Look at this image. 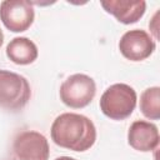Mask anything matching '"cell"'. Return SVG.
<instances>
[{
  "label": "cell",
  "instance_id": "cell-1",
  "mask_svg": "<svg viewBox=\"0 0 160 160\" xmlns=\"http://www.w3.org/2000/svg\"><path fill=\"white\" fill-rule=\"evenodd\" d=\"M51 140L60 148L72 151H86L96 140V128L85 115L64 112L52 121Z\"/></svg>",
  "mask_w": 160,
  "mask_h": 160
},
{
  "label": "cell",
  "instance_id": "cell-2",
  "mask_svg": "<svg viewBox=\"0 0 160 160\" xmlns=\"http://www.w3.org/2000/svg\"><path fill=\"white\" fill-rule=\"evenodd\" d=\"M136 101V91L128 84L118 82L110 85L101 95L100 110L111 120H124L132 114Z\"/></svg>",
  "mask_w": 160,
  "mask_h": 160
},
{
  "label": "cell",
  "instance_id": "cell-3",
  "mask_svg": "<svg viewBox=\"0 0 160 160\" xmlns=\"http://www.w3.org/2000/svg\"><path fill=\"white\" fill-rule=\"evenodd\" d=\"M31 88L26 78L20 74L0 70V108L18 111L30 100Z\"/></svg>",
  "mask_w": 160,
  "mask_h": 160
},
{
  "label": "cell",
  "instance_id": "cell-4",
  "mask_svg": "<svg viewBox=\"0 0 160 160\" xmlns=\"http://www.w3.org/2000/svg\"><path fill=\"white\" fill-rule=\"evenodd\" d=\"M60 100L69 108L81 109L88 106L95 94L96 85L92 78L85 74H74L66 78L60 85Z\"/></svg>",
  "mask_w": 160,
  "mask_h": 160
},
{
  "label": "cell",
  "instance_id": "cell-5",
  "mask_svg": "<svg viewBox=\"0 0 160 160\" xmlns=\"http://www.w3.org/2000/svg\"><path fill=\"white\" fill-rule=\"evenodd\" d=\"M12 152L16 160H49L50 148L48 139L42 134L25 130L15 136Z\"/></svg>",
  "mask_w": 160,
  "mask_h": 160
},
{
  "label": "cell",
  "instance_id": "cell-6",
  "mask_svg": "<svg viewBox=\"0 0 160 160\" xmlns=\"http://www.w3.org/2000/svg\"><path fill=\"white\" fill-rule=\"evenodd\" d=\"M35 12L28 0H4L0 4V20L12 32H22L34 22Z\"/></svg>",
  "mask_w": 160,
  "mask_h": 160
},
{
  "label": "cell",
  "instance_id": "cell-7",
  "mask_svg": "<svg viewBox=\"0 0 160 160\" xmlns=\"http://www.w3.org/2000/svg\"><path fill=\"white\" fill-rule=\"evenodd\" d=\"M119 50L128 60L141 61L154 52L155 41L145 30L134 29L126 31L121 36L119 41Z\"/></svg>",
  "mask_w": 160,
  "mask_h": 160
},
{
  "label": "cell",
  "instance_id": "cell-8",
  "mask_svg": "<svg viewBox=\"0 0 160 160\" xmlns=\"http://www.w3.org/2000/svg\"><path fill=\"white\" fill-rule=\"evenodd\" d=\"M159 130L158 126L150 121L136 120L134 121L128 131L129 145L142 152L152 151L159 145Z\"/></svg>",
  "mask_w": 160,
  "mask_h": 160
},
{
  "label": "cell",
  "instance_id": "cell-9",
  "mask_svg": "<svg viewBox=\"0 0 160 160\" xmlns=\"http://www.w3.org/2000/svg\"><path fill=\"white\" fill-rule=\"evenodd\" d=\"M104 10L116 18L122 24H134L139 21L146 10L144 0H105L100 2Z\"/></svg>",
  "mask_w": 160,
  "mask_h": 160
},
{
  "label": "cell",
  "instance_id": "cell-10",
  "mask_svg": "<svg viewBox=\"0 0 160 160\" xmlns=\"http://www.w3.org/2000/svg\"><path fill=\"white\" fill-rule=\"evenodd\" d=\"M39 55L34 41L28 38H14L6 46V56L18 65H29L36 60Z\"/></svg>",
  "mask_w": 160,
  "mask_h": 160
},
{
  "label": "cell",
  "instance_id": "cell-11",
  "mask_svg": "<svg viewBox=\"0 0 160 160\" xmlns=\"http://www.w3.org/2000/svg\"><path fill=\"white\" fill-rule=\"evenodd\" d=\"M140 110L150 120L160 119V88L151 86L142 91L140 96Z\"/></svg>",
  "mask_w": 160,
  "mask_h": 160
},
{
  "label": "cell",
  "instance_id": "cell-12",
  "mask_svg": "<svg viewBox=\"0 0 160 160\" xmlns=\"http://www.w3.org/2000/svg\"><path fill=\"white\" fill-rule=\"evenodd\" d=\"M55 160H76V159L70 158V156H60V158H56Z\"/></svg>",
  "mask_w": 160,
  "mask_h": 160
},
{
  "label": "cell",
  "instance_id": "cell-13",
  "mask_svg": "<svg viewBox=\"0 0 160 160\" xmlns=\"http://www.w3.org/2000/svg\"><path fill=\"white\" fill-rule=\"evenodd\" d=\"M2 42H4V34H2V30L0 29V48H1Z\"/></svg>",
  "mask_w": 160,
  "mask_h": 160
}]
</instances>
